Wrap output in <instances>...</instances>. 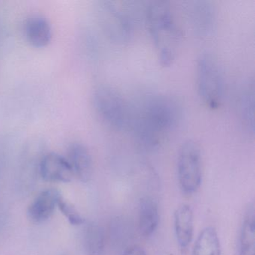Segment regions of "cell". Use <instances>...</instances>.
Here are the masks:
<instances>
[{
  "label": "cell",
  "instance_id": "5",
  "mask_svg": "<svg viewBox=\"0 0 255 255\" xmlns=\"http://www.w3.org/2000/svg\"><path fill=\"white\" fill-rule=\"evenodd\" d=\"M177 178L183 193L192 195L199 189L202 182L203 161L201 148L194 140L182 144L177 162Z\"/></svg>",
  "mask_w": 255,
  "mask_h": 255
},
{
  "label": "cell",
  "instance_id": "9",
  "mask_svg": "<svg viewBox=\"0 0 255 255\" xmlns=\"http://www.w3.org/2000/svg\"><path fill=\"white\" fill-rule=\"evenodd\" d=\"M67 154L74 177L83 183L89 181L93 173V161L87 147L81 143H71Z\"/></svg>",
  "mask_w": 255,
  "mask_h": 255
},
{
  "label": "cell",
  "instance_id": "12",
  "mask_svg": "<svg viewBox=\"0 0 255 255\" xmlns=\"http://www.w3.org/2000/svg\"><path fill=\"white\" fill-rule=\"evenodd\" d=\"M191 20L195 31L207 36L214 29L216 13L213 4L208 1H195L191 8Z\"/></svg>",
  "mask_w": 255,
  "mask_h": 255
},
{
  "label": "cell",
  "instance_id": "4",
  "mask_svg": "<svg viewBox=\"0 0 255 255\" xmlns=\"http://www.w3.org/2000/svg\"><path fill=\"white\" fill-rule=\"evenodd\" d=\"M94 104L100 118L115 129H126L132 121V113L125 98L110 86H103L97 89Z\"/></svg>",
  "mask_w": 255,
  "mask_h": 255
},
{
  "label": "cell",
  "instance_id": "8",
  "mask_svg": "<svg viewBox=\"0 0 255 255\" xmlns=\"http://www.w3.org/2000/svg\"><path fill=\"white\" fill-rule=\"evenodd\" d=\"M26 41L32 47L43 48L52 40V28L50 22L41 14H32L25 20L23 26Z\"/></svg>",
  "mask_w": 255,
  "mask_h": 255
},
{
  "label": "cell",
  "instance_id": "13",
  "mask_svg": "<svg viewBox=\"0 0 255 255\" xmlns=\"http://www.w3.org/2000/svg\"><path fill=\"white\" fill-rule=\"evenodd\" d=\"M159 222V208L156 201L151 197H143L138 205V229L141 235L146 238L151 237Z\"/></svg>",
  "mask_w": 255,
  "mask_h": 255
},
{
  "label": "cell",
  "instance_id": "17",
  "mask_svg": "<svg viewBox=\"0 0 255 255\" xmlns=\"http://www.w3.org/2000/svg\"><path fill=\"white\" fill-rule=\"evenodd\" d=\"M240 113L243 125L252 133L255 130V86L254 81L243 86L240 98Z\"/></svg>",
  "mask_w": 255,
  "mask_h": 255
},
{
  "label": "cell",
  "instance_id": "18",
  "mask_svg": "<svg viewBox=\"0 0 255 255\" xmlns=\"http://www.w3.org/2000/svg\"><path fill=\"white\" fill-rule=\"evenodd\" d=\"M57 207L71 225H80L84 223V219L79 213L77 208L69 201L65 200L62 195L58 201Z\"/></svg>",
  "mask_w": 255,
  "mask_h": 255
},
{
  "label": "cell",
  "instance_id": "16",
  "mask_svg": "<svg viewBox=\"0 0 255 255\" xmlns=\"http://www.w3.org/2000/svg\"><path fill=\"white\" fill-rule=\"evenodd\" d=\"M221 250L217 231L213 227H207L197 237L192 255H221Z\"/></svg>",
  "mask_w": 255,
  "mask_h": 255
},
{
  "label": "cell",
  "instance_id": "3",
  "mask_svg": "<svg viewBox=\"0 0 255 255\" xmlns=\"http://www.w3.org/2000/svg\"><path fill=\"white\" fill-rule=\"evenodd\" d=\"M197 89L200 98L211 110H217L223 98L224 81L216 58L206 51L197 60Z\"/></svg>",
  "mask_w": 255,
  "mask_h": 255
},
{
  "label": "cell",
  "instance_id": "11",
  "mask_svg": "<svg viewBox=\"0 0 255 255\" xmlns=\"http://www.w3.org/2000/svg\"><path fill=\"white\" fill-rule=\"evenodd\" d=\"M174 228L176 240L180 249H187L194 236V213L190 206L183 204L176 210Z\"/></svg>",
  "mask_w": 255,
  "mask_h": 255
},
{
  "label": "cell",
  "instance_id": "6",
  "mask_svg": "<svg viewBox=\"0 0 255 255\" xmlns=\"http://www.w3.org/2000/svg\"><path fill=\"white\" fill-rule=\"evenodd\" d=\"M100 20L106 34L113 42L128 44L132 35V25L128 14L115 2H100Z\"/></svg>",
  "mask_w": 255,
  "mask_h": 255
},
{
  "label": "cell",
  "instance_id": "20",
  "mask_svg": "<svg viewBox=\"0 0 255 255\" xmlns=\"http://www.w3.org/2000/svg\"><path fill=\"white\" fill-rule=\"evenodd\" d=\"M122 255H147L143 248L138 246H130L126 248Z\"/></svg>",
  "mask_w": 255,
  "mask_h": 255
},
{
  "label": "cell",
  "instance_id": "10",
  "mask_svg": "<svg viewBox=\"0 0 255 255\" xmlns=\"http://www.w3.org/2000/svg\"><path fill=\"white\" fill-rule=\"evenodd\" d=\"M61 195L56 189H47L38 194L28 208V217L34 223H42L51 217Z\"/></svg>",
  "mask_w": 255,
  "mask_h": 255
},
{
  "label": "cell",
  "instance_id": "15",
  "mask_svg": "<svg viewBox=\"0 0 255 255\" xmlns=\"http://www.w3.org/2000/svg\"><path fill=\"white\" fill-rule=\"evenodd\" d=\"M83 246L87 255H104L106 236L104 228L96 222H90L83 231Z\"/></svg>",
  "mask_w": 255,
  "mask_h": 255
},
{
  "label": "cell",
  "instance_id": "14",
  "mask_svg": "<svg viewBox=\"0 0 255 255\" xmlns=\"http://www.w3.org/2000/svg\"><path fill=\"white\" fill-rule=\"evenodd\" d=\"M238 255H255V210L254 204L248 207L240 228Z\"/></svg>",
  "mask_w": 255,
  "mask_h": 255
},
{
  "label": "cell",
  "instance_id": "19",
  "mask_svg": "<svg viewBox=\"0 0 255 255\" xmlns=\"http://www.w3.org/2000/svg\"><path fill=\"white\" fill-rule=\"evenodd\" d=\"M129 224L124 220L122 218H116L113 224V237L116 241H121V240H125L129 236L130 229L128 227Z\"/></svg>",
  "mask_w": 255,
  "mask_h": 255
},
{
  "label": "cell",
  "instance_id": "7",
  "mask_svg": "<svg viewBox=\"0 0 255 255\" xmlns=\"http://www.w3.org/2000/svg\"><path fill=\"white\" fill-rule=\"evenodd\" d=\"M40 174L46 181L67 183L74 177L67 158L54 152L47 153L40 162Z\"/></svg>",
  "mask_w": 255,
  "mask_h": 255
},
{
  "label": "cell",
  "instance_id": "2",
  "mask_svg": "<svg viewBox=\"0 0 255 255\" xmlns=\"http://www.w3.org/2000/svg\"><path fill=\"white\" fill-rule=\"evenodd\" d=\"M147 29L162 66L175 61L181 42V32L169 2L153 1L146 11Z\"/></svg>",
  "mask_w": 255,
  "mask_h": 255
},
{
  "label": "cell",
  "instance_id": "1",
  "mask_svg": "<svg viewBox=\"0 0 255 255\" xmlns=\"http://www.w3.org/2000/svg\"><path fill=\"white\" fill-rule=\"evenodd\" d=\"M135 122L137 137L149 150L159 147L174 130L181 117V107L171 96L149 97L141 104Z\"/></svg>",
  "mask_w": 255,
  "mask_h": 255
}]
</instances>
